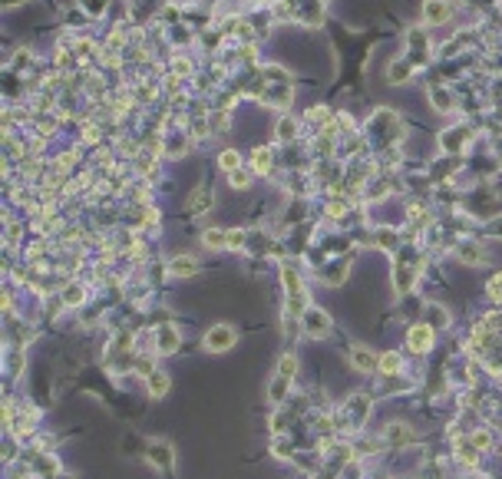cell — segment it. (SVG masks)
Masks as SVG:
<instances>
[{"label": "cell", "mask_w": 502, "mask_h": 479, "mask_svg": "<svg viewBox=\"0 0 502 479\" xmlns=\"http://www.w3.org/2000/svg\"><path fill=\"white\" fill-rule=\"evenodd\" d=\"M248 169L255 175H271L274 172V149H268V146H258V149L251 153V159H248Z\"/></svg>", "instance_id": "21"}, {"label": "cell", "mask_w": 502, "mask_h": 479, "mask_svg": "<svg viewBox=\"0 0 502 479\" xmlns=\"http://www.w3.org/2000/svg\"><path fill=\"white\" fill-rule=\"evenodd\" d=\"M347 274H350V258H337L328 268H321V281L328 284V288H340V284L347 281Z\"/></svg>", "instance_id": "19"}, {"label": "cell", "mask_w": 502, "mask_h": 479, "mask_svg": "<svg viewBox=\"0 0 502 479\" xmlns=\"http://www.w3.org/2000/svg\"><path fill=\"white\" fill-rule=\"evenodd\" d=\"M198 272H202V262H198L195 255H172L169 264H165L169 278H195Z\"/></svg>", "instance_id": "14"}, {"label": "cell", "mask_w": 502, "mask_h": 479, "mask_svg": "<svg viewBox=\"0 0 502 479\" xmlns=\"http://www.w3.org/2000/svg\"><path fill=\"white\" fill-rule=\"evenodd\" d=\"M202 248L229 251V229H205L202 231Z\"/></svg>", "instance_id": "25"}, {"label": "cell", "mask_w": 502, "mask_h": 479, "mask_svg": "<svg viewBox=\"0 0 502 479\" xmlns=\"http://www.w3.org/2000/svg\"><path fill=\"white\" fill-rule=\"evenodd\" d=\"M466 479H486V476H476V473H470V476H466Z\"/></svg>", "instance_id": "39"}, {"label": "cell", "mask_w": 502, "mask_h": 479, "mask_svg": "<svg viewBox=\"0 0 502 479\" xmlns=\"http://www.w3.org/2000/svg\"><path fill=\"white\" fill-rule=\"evenodd\" d=\"M439 146H443V153H466L472 146V129L470 126H456V129H446L443 136H439Z\"/></svg>", "instance_id": "11"}, {"label": "cell", "mask_w": 502, "mask_h": 479, "mask_svg": "<svg viewBox=\"0 0 502 479\" xmlns=\"http://www.w3.org/2000/svg\"><path fill=\"white\" fill-rule=\"evenodd\" d=\"M44 479H77V476H70V473H60V469H56V473H46Z\"/></svg>", "instance_id": "37"}, {"label": "cell", "mask_w": 502, "mask_h": 479, "mask_svg": "<svg viewBox=\"0 0 502 479\" xmlns=\"http://www.w3.org/2000/svg\"><path fill=\"white\" fill-rule=\"evenodd\" d=\"M215 162H219V169H221L225 175L235 172V169H241V165H245V162H241V153H238V149H221Z\"/></svg>", "instance_id": "30"}, {"label": "cell", "mask_w": 502, "mask_h": 479, "mask_svg": "<svg viewBox=\"0 0 502 479\" xmlns=\"http://www.w3.org/2000/svg\"><path fill=\"white\" fill-rule=\"evenodd\" d=\"M470 443L480 449V453H489V449H492V433L486 430V426H480V430H472V433H470Z\"/></svg>", "instance_id": "32"}, {"label": "cell", "mask_w": 502, "mask_h": 479, "mask_svg": "<svg viewBox=\"0 0 502 479\" xmlns=\"http://www.w3.org/2000/svg\"><path fill=\"white\" fill-rule=\"evenodd\" d=\"M281 281H284V291H288V311H297V317H301L307 307V291H304V281H301V272L291 262L281 264Z\"/></svg>", "instance_id": "2"}, {"label": "cell", "mask_w": 502, "mask_h": 479, "mask_svg": "<svg viewBox=\"0 0 502 479\" xmlns=\"http://www.w3.org/2000/svg\"><path fill=\"white\" fill-rule=\"evenodd\" d=\"M60 301H63L66 307H79L83 301H86V288H83L79 281H70L63 288V294H60Z\"/></svg>", "instance_id": "29"}, {"label": "cell", "mask_w": 502, "mask_h": 479, "mask_svg": "<svg viewBox=\"0 0 502 479\" xmlns=\"http://www.w3.org/2000/svg\"><path fill=\"white\" fill-rule=\"evenodd\" d=\"M297 367H301L297 354H295V350H284L281 357H278V367H274V373H281V377H288V381H295V377H297Z\"/></svg>", "instance_id": "27"}, {"label": "cell", "mask_w": 502, "mask_h": 479, "mask_svg": "<svg viewBox=\"0 0 502 479\" xmlns=\"http://www.w3.org/2000/svg\"><path fill=\"white\" fill-rule=\"evenodd\" d=\"M423 321L433 331H446L449 324H453V314H449L446 305H439V301H426L423 305Z\"/></svg>", "instance_id": "18"}, {"label": "cell", "mask_w": 502, "mask_h": 479, "mask_svg": "<svg viewBox=\"0 0 502 479\" xmlns=\"http://www.w3.org/2000/svg\"><path fill=\"white\" fill-rule=\"evenodd\" d=\"M416 73H420V66H416L410 56H393L390 63H387V83H390V87H406V83H413Z\"/></svg>", "instance_id": "9"}, {"label": "cell", "mask_w": 502, "mask_h": 479, "mask_svg": "<svg viewBox=\"0 0 502 479\" xmlns=\"http://www.w3.org/2000/svg\"><path fill=\"white\" fill-rule=\"evenodd\" d=\"M172 390V377H169V371H162V367H155L149 377H146V393L153 397V400H162L165 393Z\"/></svg>", "instance_id": "20"}, {"label": "cell", "mask_w": 502, "mask_h": 479, "mask_svg": "<svg viewBox=\"0 0 502 479\" xmlns=\"http://www.w3.org/2000/svg\"><path fill=\"white\" fill-rule=\"evenodd\" d=\"M416 440V430L410 423H387L383 426V443H387V447H410V443H413Z\"/></svg>", "instance_id": "16"}, {"label": "cell", "mask_w": 502, "mask_h": 479, "mask_svg": "<svg viewBox=\"0 0 502 479\" xmlns=\"http://www.w3.org/2000/svg\"><path fill=\"white\" fill-rule=\"evenodd\" d=\"M297 321H301V331H304L307 340H324V338H330V331H334L330 314L324 311V307H317V305H307L304 314L297 317Z\"/></svg>", "instance_id": "1"}, {"label": "cell", "mask_w": 502, "mask_h": 479, "mask_svg": "<svg viewBox=\"0 0 502 479\" xmlns=\"http://www.w3.org/2000/svg\"><path fill=\"white\" fill-rule=\"evenodd\" d=\"M456 4L459 0H423V7H420L423 27H443V23H449L453 13H456Z\"/></svg>", "instance_id": "8"}, {"label": "cell", "mask_w": 502, "mask_h": 479, "mask_svg": "<svg viewBox=\"0 0 502 479\" xmlns=\"http://www.w3.org/2000/svg\"><path fill=\"white\" fill-rule=\"evenodd\" d=\"M179 347H182V334H179V327L175 324H159V331H155V354L172 357Z\"/></svg>", "instance_id": "15"}, {"label": "cell", "mask_w": 502, "mask_h": 479, "mask_svg": "<svg viewBox=\"0 0 502 479\" xmlns=\"http://www.w3.org/2000/svg\"><path fill=\"white\" fill-rule=\"evenodd\" d=\"M404 44H406V53L420 70H423L426 63H430V50H433V44H430V30H426L423 23L420 27H410V30L404 33Z\"/></svg>", "instance_id": "5"}, {"label": "cell", "mask_w": 502, "mask_h": 479, "mask_svg": "<svg viewBox=\"0 0 502 479\" xmlns=\"http://www.w3.org/2000/svg\"><path fill=\"white\" fill-rule=\"evenodd\" d=\"M271 453H274L278 459H288V456H291V443H288V436H274Z\"/></svg>", "instance_id": "35"}, {"label": "cell", "mask_w": 502, "mask_h": 479, "mask_svg": "<svg viewBox=\"0 0 502 479\" xmlns=\"http://www.w3.org/2000/svg\"><path fill=\"white\" fill-rule=\"evenodd\" d=\"M404 354L400 350H383L380 360H377V373H380L383 381H397L400 373H404Z\"/></svg>", "instance_id": "17"}, {"label": "cell", "mask_w": 502, "mask_h": 479, "mask_svg": "<svg viewBox=\"0 0 502 479\" xmlns=\"http://www.w3.org/2000/svg\"><path fill=\"white\" fill-rule=\"evenodd\" d=\"M321 4H330V0H321Z\"/></svg>", "instance_id": "40"}, {"label": "cell", "mask_w": 502, "mask_h": 479, "mask_svg": "<svg viewBox=\"0 0 502 479\" xmlns=\"http://www.w3.org/2000/svg\"><path fill=\"white\" fill-rule=\"evenodd\" d=\"M459 262L463 264H480L482 262V248H480V241H466V245H459Z\"/></svg>", "instance_id": "31"}, {"label": "cell", "mask_w": 502, "mask_h": 479, "mask_svg": "<svg viewBox=\"0 0 502 479\" xmlns=\"http://www.w3.org/2000/svg\"><path fill=\"white\" fill-rule=\"evenodd\" d=\"M248 231L245 229H229V251H245L248 248Z\"/></svg>", "instance_id": "33"}, {"label": "cell", "mask_w": 502, "mask_h": 479, "mask_svg": "<svg viewBox=\"0 0 502 479\" xmlns=\"http://www.w3.org/2000/svg\"><path fill=\"white\" fill-rule=\"evenodd\" d=\"M235 344H238V327L235 324H212L202 338V347L208 354H229Z\"/></svg>", "instance_id": "6"}, {"label": "cell", "mask_w": 502, "mask_h": 479, "mask_svg": "<svg viewBox=\"0 0 502 479\" xmlns=\"http://www.w3.org/2000/svg\"><path fill=\"white\" fill-rule=\"evenodd\" d=\"M486 294H489L492 301H502V272L489 278V284H486Z\"/></svg>", "instance_id": "36"}, {"label": "cell", "mask_w": 502, "mask_h": 479, "mask_svg": "<svg viewBox=\"0 0 502 479\" xmlns=\"http://www.w3.org/2000/svg\"><path fill=\"white\" fill-rule=\"evenodd\" d=\"M437 347V331L426 324V321H416V324L406 327V350L410 354H430V350Z\"/></svg>", "instance_id": "7"}, {"label": "cell", "mask_w": 502, "mask_h": 479, "mask_svg": "<svg viewBox=\"0 0 502 479\" xmlns=\"http://www.w3.org/2000/svg\"><path fill=\"white\" fill-rule=\"evenodd\" d=\"M212 208H215V192H212L208 186H198L195 192L188 196V202H186L188 218H205Z\"/></svg>", "instance_id": "13"}, {"label": "cell", "mask_w": 502, "mask_h": 479, "mask_svg": "<svg viewBox=\"0 0 502 479\" xmlns=\"http://www.w3.org/2000/svg\"><path fill=\"white\" fill-rule=\"evenodd\" d=\"M371 410H373V400H371V397H367V393H354V397L344 403V410H340L337 426H347V423H350V430H361V426L367 423Z\"/></svg>", "instance_id": "4"}, {"label": "cell", "mask_w": 502, "mask_h": 479, "mask_svg": "<svg viewBox=\"0 0 502 479\" xmlns=\"http://www.w3.org/2000/svg\"><path fill=\"white\" fill-rule=\"evenodd\" d=\"M377 360H380V354L373 347H367V344H350L347 347V364L354 373H373L377 371Z\"/></svg>", "instance_id": "10"}, {"label": "cell", "mask_w": 502, "mask_h": 479, "mask_svg": "<svg viewBox=\"0 0 502 479\" xmlns=\"http://www.w3.org/2000/svg\"><path fill=\"white\" fill-rule=\"evenodd\" d=\"M307 126H314V129H328L330 122H334V109L328 106H311L307 109V116H304Z\"/></svg>", "instance_id": "26"}, {"label": "cell", "mask_w": 502, "mask_h": 479, "mask_svg": "<svg viewBox=\"0 0 502 479\" xmlns=\"http://www.w3.org/2000/svg\"><path fill=\"white\" fill-rule=\"evenodd\" d=\"M317 479H337V469H324V473H317Z\"/></svg>", "instance_id": "38"}, {"label": "cell", "mask_w": 502, "mask_h": 479, "mask_svg": "<svg viewBox=\"0 0 502 479\" xmlns=\"http://www.w3.org/2000/svg\"><path fill=\"white\" fill-rule=\"evenodd\" d=\"M426 99H430L433 113H439V116H446V113L456 109V96H453V89L443 87V83H430V87H426Z\"/></svg>", "instance_id": "12"}, {"label": "cell", "mask_w": 502, "mask_h": 479, "mask_svg": "<svg viewBox=\"0 0 502 479\" xmlns=\"http://www.w3.org/2000/svg\"><path fill=\"white\" fill-rule=\"evenodd\" d=\"M79 11L86 17H93V20H99L106 13V0H79Z\"/></svg>", "instance_id": "34"}, {"label": "cell", "mask_w": 502, "mask_h": 479, "mask_svg": "<svg viewBox=\"0 0 502 479\" xmlns=\"http://www.w3.org/2000/svg\"><path fill=\"white\" fill-rule=\"evenodd\" d=\"M413 281H416L413 264H397V268H393V288H397L400 294L413 291Z\"/></svg>", "instance_id": "24"}, {"label": "cell", "mask_w": 502, "mask_h": 479, "mask_svg": "<svg viewBox=\"0 0 502 479\" xmlns=\"http://www.w3.org/2000/svg\"><path fill=\"white\" fill-rule=\"evenodd\" d=\"M142 456H146L149 466H155L159 473H165L169 479H175V447L169 443V440H149Z\"/></svg>", "instance_id": "3"}, {"label": "cell", "mask_w": 502, "mask_h": 479, "mask_svg": "<svg viewBox=\"0 0 502 479\" xmlns=\"http://www.w3.org/2000/svg\"><path fill=\"white\" fill-rule=\"evenodd\" d=\"M225 179H229V186L235 189V192H248V189H251V182H255V172H251L248 165H241V169L229 172Z\"/></svg>", "instance_id": "28"}, {"label": "cell", "mask_w": 502, "mask_h": 479, "mask_svg": "<svg viewBox=\"0 0 502 479\" xmlns=\"http://www.w3.org/2000/svg\"><path fill=\"white\" fill-rule=\"evenodd\" d=\"M291 387H295V381H288V377H281V373H274L271 383H268V400H271L274 407H281V403L288 400Z\"/></svg>", "instance_id": "22"}, {"label": "cell", "mask_w": 502, "mask_h": 479, "mask_svg": "<svg viewBox=\"0 0 502 479\" xmlns=\"http://www.w3.org/2000/svg\"><path fill=\"white\" fill-rule=\"evenodd\" d=\"M297 129H301V122H297L291 113H284L281 120L274 122V136H278V142H295L297 139Z\"/></svg>", "instance_id": "23"}]
</instances>
